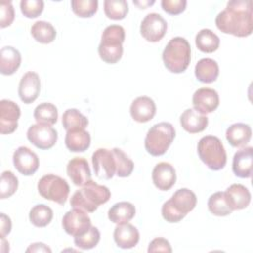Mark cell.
Masks as SVG:
<instances>
[{"label": "cell", "instance_id": "6da1fadb", "mask_svg": "<svg viewBox=\"0 0 253 253\" xmlns=\"http://www.w3.org/2000/svg\"><path fill=\"white\" fill-rule=\"evenodd\" d=\"M215 25L224 34L244 38L252 34V1L230 0L226 8L217 14Z\"/></svg>", "mask_w": 253, "mask_h": 253}, {"label": "cell", "instance_id": "7a4b0ae2", "mask_svg": "<svg viewBox=\"0 0 253 253\" xmlns=\"http://www.w3.org/2000/svg\"><path fill=\"white\" fill-rule=\"evenodd\" d=\"M110 198L111 192L108 187L90 180L72 195L70 206L88 212H93L100 205L106 204Z\"/></svg>", "mask_w": 253, "mask_h": 253}, {"label": "cell", "instance_id": "3957f363", "mask_svg": "<svg viewBox=\"0 0 253 253\" xmlns=\"http://www.w3.org/2000/svg\"><path fill=\"white\" fill-rule=\"evenodd\" d=\"M165 67L173 73L184 72L191 61V46L182 37H175L169 41L162 52Z\"/></svg>", "mask_w": 253, "mask_h": 253}, {"label": "cell", "instance_id": "277c9868", "mask_svg": "<svg viewBox=\"0 0 253 253\" xmlns=\"http://www.w3.org/2000/svg\"><path fill=\"white\" fill-rule=\"evenodd\" d=\"M125 29L120 25H110L105 28L98 46L100 58L106 63H117L123 55Z\"/></svg>", "mask_w": 253, "mask_h": 253}, {"label": "cell", "instance_id": "5b68a950", "mask_svg": "<svg viewBox=\"0 0 253 253\" xmlns=\"http://www.w3.org/2000/svg\"><path fill=\"white\" fill-rule=\"evenodd\" d=\"M176 135L175 128L172 124L161 122L152 126L145 136L144 146L146 151L152 156L163 155Z\"/></svg>", "mask_w": 253, "mask_h": 253}, {"label": "cell", "instance_id": "8992f818", "mask_svg": "<svg viewBox=\"0 0 253 253\" xmlns=\"http://www.w3.org/2000/svg\"><path fill=\"white\" fill-rule=\"evenodd\" d=\"M198 154L200 159L211 170L222 169L227 160L226 151L221 140L213 135L202 137L198 142Z\"/></svg>", "mask_w": 253, "mask_h": 253}, {"label": "cell", "instance_id": "52a82bcc", "mask_svg": "<svg viewBox=\"0 0 253 253\" xmlns=\"http://www.w3.org/2000/svg\"><path fill=\"white\" fill-rule=\"evenodd\" d=\"M38 191L45 200L64 205L67 201L70 188L63 178L53 174H47L39 180Z\"/></svg>", "mask_w": 253, "mask_h": 253}, {"label": "cell", "instance_id": "ba28073f", "mask_svg": "<svg viewBox=\"0 0 253 253\" xmlns=\"http://www.w3.org/2000/svg\"><path fill=\"white\" fill-rule=\"evenodd\" d=\"M91 226V218L87 212L81 209L73 208L62 217V227L64 231L73 237L83 235Z\"/></svg>", "mask_w": 253, "mask_h": 253}, {"label": "cell", "instance_id": "9c48e42d", "mask_svg": "<svg viewBox=\"0 0 253 253\" xmlns=\"http://www.w3.org/2000/svg\"><path fill=\"white\" fill-rule=\"evenodd\" d=\"M92 164L96 176L100 179L109 180L116 175L117 165L113 150L98 148L92 155Z\"/></svg>", "mask_w": 253, "mask_h": 253}, {"label": "cell", "instance_id": "30bf717a", "mask_svg": "<svg viewBox=\"0 0 253 253\" xmlns=\"http://www.w3.org/2000/svg\"><path fill=\"white\" fill-rule=\"evenodd\" d=\"M27 138L40 149H49L57 141V131L49 125L35 124L28 128Z\"/></svg>", "mask_w": 253, "mask_h": 253}, {"label": "cell", "instance_id": "8fae6325", "mask_svg": "<svg viewBox=\"0 0 253 253\" xmlns=\"http://www.w3.org/2000/svg\"><path fill=\"white\" fill-rule=\"evenodd\" d=\"M166 31L167 23L157 13L147 14L140 24V34L147 42H159L165 36Z\"/></svg>", "mask_w": 253, "mask_h": 253}, {"label": "cell", "instance_id": "7c38bea8", "mask_svg": "<svg viewBox=\"0 0 253 253\" xmlns=\"http://www.w3.org/2000/svg\"><path fill=\"white\" fill-rule=\"evenodd\" d=\"M21 116L19 106L7 99L0 101V132L10 134L18 127V120Z\"/></svg>", "mask_w": 253, "mask_h": 253}, {"label": "cell", "instance_id": "4fadbf2b", "mask_svg": "<svg viewBox=\"0 0 253 253\" xmlns=\"http://www.w3.org/2000/svg\"><path fill=\"white\" fill-rule=\"evenodd\" d=\"M13 163L17 171L25 176L35 174L40 165L38 155L27 146H20L14 151Z\"/></svg>", "mask_w": 253, "mask_h": 253}, {"label": "cell", "instance_id": "5bb4252c", "mask_svg": "<svg viewBox=\"0 0 253 253\" xmlns=\"http://www.w3.org/2000/svg\"><path fill=\"white\" fill-rule=\"evenodd\" d=\"M192 102L196 111L207 115L216 110L219 105V97L214 89L200 88L195 91Z\"/></svg>", "mask_w": 253, "mask_h": 253}, {"label": "cell", "instance_id": "9a60e30c", "mask_svg": "<svg viewBox=\"0 0 253 253\" xmlns=\"http://www.w3.org/2000/svg\"><path fill=\"white\" fill-rule=\"evenodd\" d=\"M41 91V80L38 73L28 71L20 80L18 94L21 101L25 104L33 103Z\"/></svg>", "mask_w": 253, "mask_h": 253}, {"label": "cell", "instance_id": "2e32d148", "mask_svg": "<svg viewBox=\"0 0 253 253\" xmlns=\"http://www.w3.org/2000/svg\"><path fill=\"white\" fill-rule=\"evenodd\" d=\"M131 118L137 123H146L153 119L156 113L154 101L147 96H140L134 99L129 108Z\"/></svg>", "mask_w": 253, "mask_h": 253}, {"label": "cell", "instance_id": "e0dca14e", "mask_svg": "<svg viewBox=\"0 0 253 253\" xmlns=\"http://www.w3.org/2000/svg\"><path fill=\"white\" fill-rule=\"evenodd\" d=\"M175 168L168 162H159L152 170V181L161 191L170 190L176 183Z\"/></svg>", "mask_w": 253, "mask_h": 253}, {"label": "cell", "instance_id": "ac0fdd59", "mask_svg": "<svg viewBox=\"0 0 253 253\" xmlns=\"http://www.w3.org/2000/svg\"><path fill=\"white\" fill-rule=\"evenodd\" d=\"M66 172L76 186H83L91 180V170L87 160L83 157H74L68 161Z\"/></svg>", "mask_w": 253, "mask_h": 253}, {"label": "cell", "instance_id": "d6986e66", "mask_svg": "<svg viewBox=\"0 0 253 253\" xmlns=\"http://www.w3.org/2000/svg\"><path fill=\"white\" fill-rule=\"evenodd\" d=\"M253 148L245 146L237 150L233 156L232 171L239 178H250L252 175Z\"/></svg>", "mask_w": 253, "mask_h": 253}, {"label": "cell", "instance_id": "ffe728a7", "mask_svg": "<svg viewBox=\"0 0 253 253\" xmlns=\"http://www.w3.org/2000/svg\"><path fill=\"white\" fill-rule=\"evenodd\" d=\"M224 198L232 211L242 210L249 206L251 194L242 184H232L224 192Z\"/></svg>", "mask_w": 253, "mask_h": 253}, {"label": "cell", "instance_id": "44dd1931", "mask_svg": "<svg viewBox=\"0 0 253 253\" xmlns=\"http://www.w3.org/2000/svg\"><path fill=\"white\" fill-rule=\"evenodd\" d=\"M114 240L120 248L129 249L138 243L139 232L134 225L128 222L118 224L114 230Z\"/></svg>", "mask_w": 253, "mask_h": 253}, {"label": "cell", "instance_id": "7402d4cb", "mask_svg": "<svg viewBox=\"0 0 253 253\" xmlns=\"http://www.w3.org/2000/svg\"><path fill=\"white\" fill-rule=\"evenodd\" d=\"M180 124L186 131L190 133H198L207 127L209 119L206 115L199 113L195 109H187L180 117Z\"/></svg>", "mask_w": 253, "mask_h": 253}, {"label": "cell", "instance_id": "603a6c76", "mask_svg": "<svg viewBox=\"0 0 253 253\" xmlns=\"http://www.w3.org/2000/svg\"><path fill=\"white\" fill-rule=\"evenodd\" d=\"M169 202L177 211L187 215V213L196 207L197 197L193 191L187 188H182L173 194Z\"/></svg>", "mask_w": 253, "mask_h": 253}, {"label": "cell", "instance_id": "cb8c5ba5", "mask_svg": "<svg viewBox=\"0 0 253 253\" xmlns=\"http://www.w3.org/2000/svg\"><path fill=\"white\" fill-rule=\"evenodd\" d=\"M21 53L13 46H4L0 51V72L3 75H12L21 65Z\"/></svg>", "mask_w": 253, "mask_h": 253}, {"label": "cell", "instance_id": "d4e9b609", "mask_svg": "<svg viewBox=\"0 0 253 253\" xmlns=\"http://www.w3.org/2000/svg\"><path fill=\"white\" fill-rule=\"evenodd\" d=\"M252 129L249 125L243 123H235L228 126L225 132L227 141L233 147L245 146L251 139Z\"/></svg>", "mask_w": 253, "mask_h": 253}, {"label": "cell", "instance_id": "484cf974", "mask_svg": "<svg viewBox=\"0 0 253 253\" xmlns=\"http://www.w3.org/2000/svg\"><path fill=\"white\" fill-rule=\"evenodd\" d=\"M65 145L72 152H83L91 143V136L85 128H76L66 131Z\"/></svg>", "mask_w": 253, "mask_h": 253}, {"label": "cell", "instance_id": "4316f807", "mask_svg": "<svg viewBox=\"0 0 253 253\" xmlns=\"http://www.w3.org/2000/svg\"><path fill=\"white\" fill-rule=\"evenodd\" d=\"M219 74L218 64L211 58H202L195 66V75L203 83H211L215 81Z\"/></svg>", "mask_w": 253, "mask_h": 253}, {"label": "cell", "instance_id": "83f0119b", "mask_svg": "<svg viewBox=\"0 0 253 253\" xmlns=\"http://www.w3.org/2000/svg\"><path fill=\"white\" fill-rule=\"evenodd\" d=\"M135 215V207L129 202H120L113 205L108 211L109 219L117 224L128 222Z\"/></svg>", "mask_w": 253, "mask_h": 253}, {"label": "cell", "instance_id": "f1b7e54d", "mask_svg": "<svg viewBox=\"0 0 253 253\" xmlns=\"http://www.w3.org/2000/svg\"><path fill=\"white\" fill-rule=\"evenodd\" d=\"M196 46L203 52L211 53L219 46V38L210 29H202L198 32L196 39Z\"/></svg>", "mask_w": 253, "mask_h": 253}, {"label": "cell", "instance_id": "f546056e", "mask_svg": "<svg viewBox=\"0 0 253 253\" xmlns=\"http://www.w3.org/2000/svg\"><path fill=\"white\" fill-rule=\"evenodd\" d=\"M33 38L41 43H49L54 41L56 31L54 27L45 21H37L31 28Z\"/></svg>", "mask_w": 253, "mask_h": 253}, {"label": "cell", "instance_id": "4dcf8cb0", "mask_svg": "<svg viewBox=\"0 0 253 253\" xmlns=\"http://www.w3.org/2000/svg\"><path fill=\"white\" fill-rule=\"evenodd\" d=\"M53 217L52 210L43 204L34 206L29 213L31 223L37 227H44L51 221Z\"/></svg>", "mask_w": 253, "mask_h": 253}, {"label": "cell", "instance_id": "1f68e13d", "mask_svg": "<svg viewBox=\"0 0 253 253\" xmlns=\"http://www.w3.org/2000/svg\"><path fill=\"white\" fill-rule=\"evenodd\" d=\"M34 118L38 124L52 126L57 122V108L51 103H42L34 111Z\"/></svg>", "mask_w": 253, "mask_h": 253}, {"label": "cell", "instance_id": "d6a6232c", "mask_svg": "<svg viewBox=\"0 0 253 253\" xmlns=\"http://www.w3.org/2000/svg\"><path fill=\"white\" fill-rule=\"evenodd\" d=\"M88 124V119L77 109H67L62 115V126L66 131L76 128H85Z\"/></svg>", "mask_w": 253, "mask_h": 253}, {"label": "cell", "instance_id": "836d02e7", "mask_svg": "<svg viewBox=\"0 0 253 253\" xmlns=\"http://www.w3.org/2000/svg\"><path fill=\"white\" fill-rule=\"evenodd\" d=\"M104 12L109 19L123 20L128 13V5L126 0H105Z\"/></svg>", "mask_w": 253, "mask_h": 253}, {"label": "cell", "instance_id": "e575fe53", "mask_svg": "<svg viewBox=\"0 0 253 253\" xmlns=\"http://www.w3.org/2000/svg\"><path fill=\"white\" fill-rule=\"evenodd\" d=\"M209 211L216 216H225L232 212V210L226 204L224 192H216L212 194L208 201Z\"/></svg>", "mask_w": 253, "mask_h": 253}, {"label": "cell", "instance_id": "d590c367", "mask_svg": "<svg viewBox=\"0 0 253 253\" xmlns=\"http://www.w3.org/2000/svg\"><path fill=\"white\" fill-rule=\"evenodd\" d=\"M116 158V175L118 177H128L133 171V162L132 160L120 148L115 147L112 149Z\"/></svg>", "mask_w": 253, "mask_h": 253}, {"label": "cell", "instance_id": "8d00e7d4", "mask_svg": "<svg viewBox=\"0 0 253 253\" xmlns=\"http://www.w3.org/2000/svg\"><path fill=\"white\" fill-rule=\"evenodd\" d=\"M18 178L11 171H4L0 181V199L10 198L18 189Z\"/></svg>", "mask_w": 253, "mask_h": 253}, {"label": "cell", "instance_id": "74e56055", "mask_svg": "<svg viewBox=\"0 0 253 253\" xmlns=\"http://www.w3.org/2000/svg\"><path fill=\"white\" fill-rule=\"evenodd\" d=\"M71 8L75 15L80 18H90L98 10L97 0H72Z\"/></svg>", "mask_w": 253, "mask_h": 253}, {"label": "cell", "instance_id": "f35d334b", "mask_svg": "<svg viewBox=\"0 0 253 253\" xmlns=\"http://www.w3.org/2000/svg\"><path fill=\"white\" fill-rule=\"evenodd\" d=\"M99 241H100V231L95 226H91L89 230L83 235L74 237L75 245L82 250H88V249L94 248L99 243Z\"/></svg>", "mask_w": 253, "mask_h": 253}, {"label": "cell", "instance_id": "ab89813d", "mask_svg": "<svg viewBox=\"0 0 253 253\" xmlns=\"http://www.w3.org/2000/svg\"><path fill=\"white\" fill-rule=\"evenodd\" d=\"M42 0H22L20 3L21 12L27 18H37L43 11Z\"/></svg>", "mask_w": 253, "mask_h": 253}, {"label": "cell", "instance_id": "60d3db41", "mask_svg": "<svg viewBox=\"0 0 253 253\" xmlns=\"http://www.w3.org/2000/svg\"><path fill=\"white\" fill-rule=\"evenodd\" d=\"M15 18V12L11 1H2L0 3V27L10 26Z\"/></svg>", "mask_w": 253, "mask_h": 253}, {"label": "cell", "instance_id": "b9f144b4", "mask_svg": "<svg viewBox=\"0 0 253 253\" xmlns=\"http://www.w3.org/2000/svg\"><path fill=\"white\" fill-rule=\"evenodd\" d=\"M187 6L186 0H162L161 7L169 15H179L185 11Z\"/></svg>", "mask_w": 253, "mask_h": 253}, {"label": "cell", "instance_id": "7bdbcfd3", "mask_svg": "<svg viewBox=\"0 0 253 253\" xmlns=\"http://www.w3.org/2000/svg\"><path fill=\"white\" fill-rule=\"evenodd\" d=\"M161 214L163 216V218L170 222V223H176V222H179L181 221L186 215L180 213L179 211H177L173 207L172 205L170 204L169 200L167 202H165L161 208Z\"/></svg>", "mask_w": 253, "mask_h": 253}, {"label": "cell", "instance_id": "ee69618b", "mask_svg": "<svg viewBox=\"0 0 253 253\" xmlns=\"http://www.w3.org/2000/svg\"><path fill=\"white\" fill-rule=\"evenodd\" d=\"M148 253L153 252H166L171 253L172 248L169 241L163 237H156L152 241H150L147 249Z\"/></svg>", "mask_w": 253, "mask_h": 253}, {"label": "cell", "instance_id": "f6af8a7d", "mask_svg": "<svg viewBox=\"0 0 253 253\" xmlns=\"http://www.w3.org/2000/svg\"><path fill=\"white\" fill-rule=\"evenodd\" d=\"M12 228V222L8 215L1 212L0 214V232L1 237H5L7 234L10 233Z\"/></svg>", "mask_w": 253, "mask_h": 253}, {"label": "cell", "instance_id": "bcb514c9", "mask_svg": "<svg viewBox=\"0 0 253 253\" xmlns=\"http://www.w3.org/2000/svg\"><path fill=\"white\" fill-rule=\"evenodd\" d=\"M26 252H48V253H50L51 249L49 247H47L44 243L35 242L27 248Z\"/></svg>", "mask_w": 253, "mask_h": 253}, {"label": "cell", "instance_id": "7dc6e473", "mask_svg": "<svg viewBox=\"0 0 253 253\" xmlns=\"http://www.w3.org/2000/svg\"><path fill=\"white\" fill-rule=\"evenodd\" d=\"M155 1H133V4L138 6L141 9H145L147 6H151L154 4Z\"/></svg>", "mask_w": 253, "mask_h": 253}]
</instances>
